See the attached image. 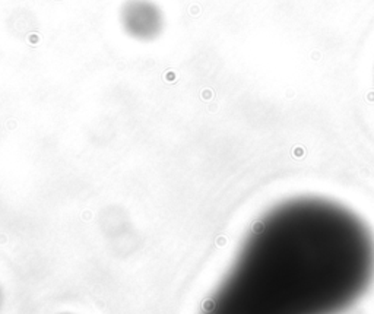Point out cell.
Wrapping results in <instances>:
<instances>
[{
  "instance_id": "1",
  "label": "cell",
  "mask_w": 374,
  "mask_h": 314,
  "mask_svg": "<svg viewBox=\"0 0 374 314\" xmlns=\"http://www.w3.org/2000/svg\"><path fill=\"white\" fill-rule=\"evenodd\" d=\"M374 278V237L322 197L275 206L249 234L203 314H338Z\"/></svg>"
},
{
  "instance_id": "2",
  "label": "cell",
  "mask_w": 374,
  "mask_h": 314,
  "mask_svg": "<svg viewBox=\"0 0 374 314\" xmlns=\"http://www.w3.org/2000/svg\"><path fill=\"white\" fill-rule=\"evenodd\" d=\"M126 34L139 41H152L162 32L164 15L151 0H127L120 10Z\"/></svg>"
}]
</instances>
